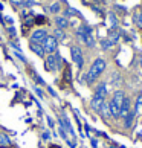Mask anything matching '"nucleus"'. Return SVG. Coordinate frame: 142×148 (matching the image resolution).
<instances>
[{"instance_id": "f257e3e1", "label": "nucleus", "mask_w": 142, "mask_h": 148, "mask_svg": "<svg viewBox=\"0 0 142 148\" xmlns=\"http://www.w3.org/2000/svg\"><path fill=\"white\" fill-rule=\"evenodd\" d=\"M106 69H107L106 60H104V58H96L95 61L92 63L90 69H89V72H87L86 76H84L86 83H87V84H93L95 81L106 72Z\"/></svg>"}, {"instance_id": "f03ea898", "label": "nucleus", "mask_w": 142, "mask_h": 148, "mask_svg": "<svg viewBox=\"0 0 142 148\" xmlns=\"http://www.w3.org/2000/svg\"><path fill=\"white\" fill-rule=\"evenodd\" d=\"M76 35L81 41L84 43L87 47H95V37H93V31H92L90 26L87 25H81L78 29H76Z\"/></svg>"}, {"instance_id": "7ed1b4c3", "label": "nucleus", "mask_w": 142, "mask_h": 148, "mask_svg": "<svg viewBox=\"0 0 142 148\" xmlns=\"http://www.w3.org/2000/svg\"><path fill=\"white\" fill-rule=\"evenodd\" d=\"M45 66L49 72H57L61 67V57L58 53H49L47 58L45 60Z\"/></svg>"}, {"instance_id": "20e7f679", "label": "nucleus", "mask_w": 142, "mask_h": 148, "mask_svg": "<svg viewBox=\"0 0 142 148\" xmlns=\"http://www.w3.org/2000/svg\"><path fill=\"white\" fill-rule=\"evenodd\" d=\"M70 55H72V60L76 64V67L81 70L84 66V55H83V52H81V49L78 46H72L70 47Z\"/></svg>"}, {"instance_id": "39448f33", "label": "nucleus", "mask_w": 142, "mask_h": 148, "mask_svg": "<svg viewBox=\"0 0 142 148\" xmlns=\"http://www.w3.org/2000/svg\"><path fill=\"white\" fill-rule=\"evenodd\" d=\"M58 47V40L54 35H47V38L43 43V49H45L46 53H55Z\"/></svg>"}, {"instance_id": "423d86ee", "label": "nucleus", "mask_w": 142, "mask_h": 148, "mask_svg": "<svg viewBox=\"0 0 142 148\" xmlns=\"http://www.w3.org/2000/svg\"><path fill=\"white\" fill-rule=\"evenodd\" d=\"M46 38H47L46 29H37V31L32 32V35H31V43H38V45H43Z\"/></svg>"}, {"instance_id": "0eeeda50", "label": "nucleus", "mask_w": 142, "mask_h": 148, "mask_svg": "<svg viewBox=\"0 0 142 148\" xmlns=\"http://www.w3.org/2000/svg\"><path fill=\"white\" fill-rule=\"evenodd\" d=\"M125 93L122 92V90H116L113 93V96H112V99H110V102L112 104H115L119 110H121V107H122V104H124V101H125Z\"/></svg>"}, {"instance_id": "6e6552de", "label": "nucleus", "mask_w": 142, "mask_h": 148, "mask_svg": "<svg viewBox=\"0 0 142 148\" xmlns=\"http://www.w3.org/2000/svg\"><path fill=\"white\" fill-rule=\"evenodd\" d=\"M132 112V101H130V98H125V101L121 107V112H119V118H127L128 113Z\"/></svg>"}, {"instance_id": "1a4fd4ad", "label": "nucleus", "mask_w": 142, "mask_h": 148, "mask_svg": "<svg viewBox=\"0 0 142 148\" xmlns=\"http://www.w3.org/2000/svg\"><path fill=\"white\" fill-rule=\"evenodd\" d=\"M104 102H106V99L98 98V96H93V98H92V101H90V108L93 112L99 113V110H101V107H102V104H104Z\"/></svg>"}, {"instance_id": "9d476101", "label": "nucleus", "mask_w": 142, "mask_h": 148, "mask_svg": "<svg viewBox=\"0 0 142 148\" xmlns=\"http://www.w3.org/2000/svg\"><path fill=\"white\" fill-rule=\"evenodd\" d=\"M107 84L106 83H101V84H98L96 86V89H95V95L93 96H98V98H102V99H106V96H107Z\"/></svg>"}, {"instance_id": "9b49d317", "label": "nucleus", "mask_w": 142, "mask_h": 148, "mask_svg": "<svg viewBox=\"0 0 142 148\" xmlns=\"http://www.w3.org/2000/svg\"><path fill=\"white\" fill-rule=\"evenodd\" d=\"M55 25H57V28L58 29H66V28H69V20L64 17H61V15H58V17H55Z\"/></svg>"}, {"instance_id": "f8f14e48", "label": "nucleus", "mask_w": 142, "mask_h": 148, "mask_svg": "<svg viewBox=\"0 0 142 148\" xmlns=\"http://www.w3.org/2000/svg\"><path fill=\"white\" fill-rule=\"evenodd\" d=\"M31 51L37 53L38 57H45V49H43V45H38V43H31Z\"/></svg>"}, {"instance_id": "ddd939ff", "label": "nucleus", "mask_w": 142, "mask_h": 148, "mask_svg": "<svg viewBox=\"0 0 142 148\" xmlns=\"http://www.w3.org/2000/svg\"><path fill=\"white\" fill-rule=\"evenodd\" d=\"M134 116H136V114H134V112L132 110V112L128 113V116H127V118H124V128H130V127H132V125H133V119H134Z\"/></svg>"}, {"instance_id": "4468645a", "label": "nucleus", "mask_w": 142, "mask_h": 148, "mask_svg": "<svg viewBox=\"0 0 142 148\" xmlns=\"http://www.w3.org/2000/svg\"><path fill=\"white\" fill-rule=\"evenodd\" d=\"M133 21L138 28H142V11H136L133 14Z\"/></svg>"}, {"instance_id": "2eb2a0df", "label": "nucleus", "mask_w": 142, "mask_h": 148, "mask_svg": "<svg viewBox=\"0 0 142 148\" xmlns=\"http://www.w3.org/2000/svg\"><path fill=\"white\" fill-rule=\"evenodd\" d=\"M141 110H142V93H139L138 95V98H136V104H134V114H138V113H141Z\"/></svg>"}, {"instance_id": "dca6fc26", "label": "nucleus", "mask_w": 142, "mask_h": 148, "mask_svg": "<svg viewBox=\"0 0 142 148\" xmlns=\"http://www.w3.org/2000/svg\"><path fill=\"white\" fill-rule=\"evenodd\" d=\"M108 40H110L112 43H113V45H116V43L119 41V38H121V35H119V32H116V31H110V34H108Z\"/></svg>"}, {"instance_id": "f3484780", "label": "nucleus", "mask_w": 142, "mask_h": 148, "mask_svg": "<svg viewBox=\"0 0 142 148\" xmlns=\"http://www.w3.org/2000/svg\"><path fill=\"white\" fill-rule=\"evenodd\" d=\"M99 113H101L104 118H110V116H112V114H110V110H108V102H104V104H102Z\"/></svg>"}, {"instance_id": "a211bd4d", "label": "nucleus", "mask_w": 142, "mask_h": 148, "mask_svg": "<svg viewBox=\"0 0 142 148\" xmlns=\"http://www.w3.org/2000/svg\"><path fill=\"white\" fill-rule=\"evenodd\" d=\"M54 37H55L57 38V40H66V34H64V31L63 29H55V31H54Z\"/></svg>"}, {"instance_id": "6ab92c4d", "label": "nucleus", "mask_w": 142, "mask_h": 148, "mask_svg": "<svg viewBox=\"0 0 142 148\" xmlns=\"http://www.w3.org/2000/svg\"><path fill=\"white\" fill-rule=\"evenodd\" d=\"M0 145H3V147H9L11 145V140H9V138L5 133H0Z\"/></svg>"}, {"instance_id": "aec40b11", "label": "nucleus", "mask_w": 142, "mask_h": 148, "mask_svg": "<svg viewBox=\"0 0 142 148\" xmlns=\"http://www.w3.org/2000/svg\"><path fill=\"white\" fill-rule=\"evenodd\" d=\"M113 46H115V45H113V43H112L110 40H108V38H104V40H101V47L104 49V51H106V49L113 47Z\"/></svg>"}, {"instance_id": "412c9836", "label": "nucleus", "mask_w": 142, "mask_h": 148, "mask_svg": "<svg viewBox=\"0 0 142 148\" xmlns=\"http://www.w3.org/2000/svg\"><path fill=\"white\" fill-rule=\"evenodd\" d=\"M60 9H61V5H60L58 2H57V3H52L51 6H49V11H51L52 14H58Z\"/></svg>"}, {"instance_id": "4be33fe9", "label": "nucleus", "mask_w": 142, "mask_h": 148, "mask_svg": "<svg viewBox=\"0 0 142 148\" xmlns=\"http://www.w3.org/2000/svg\"><path fill=\"white\" fill-rule=\"evenodd\" d=\"M34 23L35 25H45L46 23V17L45 15H37V17L34 18Z\"/></svg>"}, {"instance_id": "5701e85b", "label": "nucleus", "mask_w": 142, "mask_h": 148, "mask_svg": "<svg viewBox=\"0 0 142 148\" xmlns=\"http://www.w3.org/2000/svg\"><path fill=\"white\" fill-rule=\"evenodd\" d=\"M64 14H66V15H76V17H80V12L76 9H73V8H69Z\"/></svg>"}, {"instance_id": "b1692460", "label": "nucleus", "mask_w": 142, "mask_h": 148, "mask_svg": "<svg viewBox=\"0 0 142 148\" xmlns=\"http://www.w3.org/2000/svg\"><path fill=\"white\" fill-rule=\"evenodd\" d=\"M108 18H110L112 28L115 29V28H116V25H118V21H116V17H115V14H110V15H108Z\"/></svg>"}, {"instance_id": "393cba45", "label": "nucleus", "mask_w": 142, "mask_h": 148, "mask_svg": "<svg viewBox=\"0 0 142 148\" xmlns=\"http://www.w3.org/2000/svg\"><path fill=\"white\" fill-rule=\"evenodd\" d=\"M32 76H34L35 83H38V84H40V86H45V81H43V79H41V78H40V76H38V75H35V73H32Z\"/></svg>"}, {"instance_id": "a878e982", "label": "nucleus", "mask_w": 142, "mask_h": 148, "mask_svg": "<svg viewBox=\"0 0 142 148\" xmlns=\"http://www.w3.org/2000/svg\"><path fill=\"white\" fill-rule=\"evenodd\" d=\"M26 0H11V3L14 5V6H20V5H23Z\"/></svg>"}, {"instance_id": "bb28decb", "label": "nucleus", "mask_w": 142, "mask_h": 148, "mask_svg": "<svg viewBox=\"0 0 142 148\" xmlns=\"http://www.w3.org/2000/svg\"><path fill=\"white\" fill-rule=\"evenodd\" d=\"M34 90H35V93H37V95L40 96V98H45V93H43L41 89H38V87H34Z\"/></svg>"}, {"instance_id": "cd10ccee", "label": "nucleus", "mask_w": 142, "mask_h": 148, "mask_svg": "<svg viewBox=\"0 0 142 148\" xmlns=\"http://www.w3.org/2000/svg\"><path fill=\"white\" fill-rule=\"evenodd\" d=\"M8 32H9L11 37H15V29H14V26H9V28H8Z\"/></svg>"}, {"instance_id": "c85d7f7f", "label": "nucleus", "mask_w": 142, "mask_h": 148, "mask_svg": "<svg viewBox=\"0 0 142 148\" xmlns=\"http://www.w3.org/2000/svg\"><path fill=\"white\" fill-rule=\"evenodd\" d=\"M15 57H17V58L20 60V61H23V63H26V60H25V57H23V55H21V53H20V52H15Z\"/></svg>"}, {"instance_id": "c756f323", "label": "nucleus", "mask_w": 142, "mask_h": 148, "mask_svg": "<svg viewBox=\"0 0 142 148\" xmlns=\"http://www.w3.org/2000/svg\"><path fill=\"white\" fill-rule=\"evenodd\" d=\"M47 92H49V93H51V95H52V96H57V95H55V92H54V90L51 89V87H49V89H47Z\"/></svg>"}, {"instance_id": "7c9ffc66", "label": "nucleus", "mask_w": 142, "mask_h": 148, "mask_svg": "<svg viewBox=\"0 0 142 148\" xmlns=\"http://www.w3.org/2000/svg\"><path fill=\"white\" fill-rule=\"evenodd\" d=\"M5 20H6V21H8V23H11V25H12V23H14V20H12V18H11V17H6V18H5Z\"/></svg>"}, {"instance_id": "2f4dec72", "label": "nucleus", "mask_w": 142, "mask_h": 148, "mask_svg": "<svg viewBox=\"0 0 142 148\" xmlns=\"http://www.w3.org/2000/svg\"><path fill=\"white\" fill-rule=\"evenodd\" d=\"M43 139H49V133L46 131V133H43Z\"/></svg>"}, {"instance_id": "473e14b6", "label": "nucleus", "mask_w": 142, "mask_h": 148, "mask_svg": "<svg viewBox=\"0 0 142 148\" xmlns=\"http://www.w3.org/2000/svg\"><path fill=\"white\" fill-rule=\"evenodd\" d=\"M47 124L51 125V127H52V125H54V122H52V119H51V118H47Z\"/></svg>"}, {"instance_id": "72a5a7b5", "label": "nucleus", "mask_w": 142, "mask_h": 148, "mask_svg": "<svg viewBox=\"0 0 142 148\" xmlns=\"http://www.w3.org/2000/svg\"><path fill=\"white\" fill-rule=\"evenodd\" d=\"M49 148H60V147L55 145V144H51V145H49Z\"/></svg>"}]
</instances>
